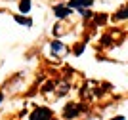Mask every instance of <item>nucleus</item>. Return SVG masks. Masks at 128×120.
Returning a JSON list of instances; mask_svg holds the SVG:
<instances>
[{
    "mask_svg": "<svg viewBox=\"0 0 128 120\" xmlns=\"http://www.w3.org/2000/svg\"><path fill=\"white\" fill-rule=\"evenodd\" d=\"M52 116H54L52 109H48V107H34L29 120H52Z\"/></svg>",
    "mask_w": 128,
    "mask_h": 120,
    "instance_id": "1",
    "label": "nucleus"
},
{
    "mask_svg": "<svg viewBox=\"0 0 128 120\" xmlns=\"http://www.w3.org/2000/svg\"><path fill=\"white\" fill-rule=\"evenodd\" d=\"M94 4V0H69V8L71 10H78V11H82V10H86V8H90V6Z\"/></svg>",
    "mask_w": 128,
    "mask_h": 120,
    "instance_id": "2",
    "label": "nucleus"
},
{
    "mask_svg": "<svg viewBox=\"0 0 128 120\" xmlns=\"http://www.w3.org/2000/svg\"><path fill=\"white\" fill-rule=\"evenodd\" d=\"M78 113H80V105L78 103H69L63 109V116H65V118H76Z\"/></svg>",
    "mask_w": 128,
    "mask_h": 120,
    "instance_id": "3",
    "label": "nucleus"
},
{
    "mask_svg": "<svg viewBox=\"0 0 128 120\" xmlns=\"http://www.w3.org/2000/svg\"><path fill=\"white\" fill-rule=\"evenodd\" d=\"M54 13H56V17L63 19V17H69L71 13H73V10H71L69 6H65V4H58L54 8Z\"/></svg>",
    "mask_w": 128,
    "mask_h": 120,
    "instance_id": "4",
    "label": "nucleus"
},
{
    "mask_svg": "<svg viewBox=\"0 0 128 120\" xmlns=\"http://www.w3.org/2000/svg\"><path fill=\"white\" fill-rule=\"evenodd\" d=\"M50 50H52V53L56 55L58 52H67V48H65V44H61L59 40H54L52 46H50Z\"/></svg>",
    "mask_w": 128,
    "mask_h": 120,
    "instance_id": "5",
    "label": "nucleus"
},
{
    "mask_svg": "<svg viewBox=\"0 0 128 120\" xmlns=\"http://www.w3.org/2000/svg\"><path fill=\"white\" fill-rule=\"evenodd\" d=\"M14 19H16L19 25H25V27H31V25H32L31 17H23V15H19V13H17V15H14Z\"/></svg>",
    "mask_w": 128,
    "mask_h": 120,
    "instance_id": "6",
    "label": "nucleus"
},
{
    "mask_svg": "<svg viewBox=\"0 0 128 120\" xmlns=\"http://www.w3.org/2000/svg\"><path fill=\"white\" fill-rule=\"evenodd\" d=\"M19 11L21 13H29L31 11V0H21L19 2Z\"/></svg>",
    "mask_w": 128,
    "mask_h": 120,
    "instance_id": "7",
    "label": "nucleus"
},
{
    "mask_svg": "<svg viewBox=\"0 0 128 120\" xmlns=\"http://www.w3.org/2000/svg\"><path fill=\"white\" fill-rule=\"evenodd\" d=\"M115 17H117V19H126V17H128V6H122V8L117 11V15H115Z\"/></svg>",
    "mask_w": 128,
    "mask_h": 120,
    "instance_id": "8",
    "label": "nucleus"
},
{
    "mask_svg": "<svg viewBox=\"0 0 128 120\" xmlns=\"http://www.w3.org/2000/svg\"><path fill=\"white\" fill-rule=\"evenodd\" d=\"M126 116H122V115H118V116H115V118H109V120H124Z\"/></svg>",
    "mask_w": 128,
    "mask_h": 120,
    "instance_id": "9",
    "label": "nucleus"
},
{
    "mask_svg": "<svg viewBox=\"0 0 128 120\" xmlns=\"http://www.w3.org/2000/svg\"><path fill=\"white\" fill-rule=\"evenodd\" d=\"M2 97H4V95H2V94H0V103H2Z\"/></svg>",
    "mask_w": 128,
    "mask_h": 120,
    "instance_id": "10",
    "label": "nucleus"
}]
</instances>
